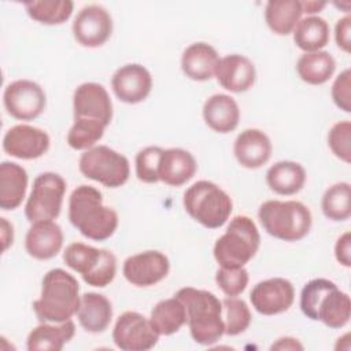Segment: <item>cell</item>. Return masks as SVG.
Masks as SVG:
<instances>
[{
  "label": "cell",
  "mask_w": 351,
  "mask_h": 351,
  "mask_svg": "<svg viewBox=\"0 0 351 351\" xmlns=\"http://www.w3.org/2000/svg\"><path fill=\"white\" fill-rule=\"evenodd\" d=\"M70 223L86 239L104 241L118 228V214L103 204L101 192L92 185L77 186L69 199Z\"/></svg>",
  "instance_id": "obj_1"
},
{
  "label": "cell",
  "mask_w": 351,
  "mask_h": 351,
  "mask_svg": "<svg viewBox=\"0 0 351 351\" xmlns=\"http://www.w3.org/2000/svg\"><path fill=\"white\" fill-rule=\"evenodd\" d=\"M80 303L81 296L77 278L58 267L44 274L41 293L33 302V310L41 322H64L77 314Z\"/></svg>",
  "instance_id": "obj_2"
},
{
  "label": "cell",
  "mask_w": 351,
  "mask_h": 351,
  "mask_svg": "<svg viewBox=\"0 0 351 351\" xmlns=\"http://www.w3.org/2000/svg\"><path fill=\"white\" fill-rule=\"evenodd\" d=\"M176 296L186 308V324L197 344L211 346L225 335L222 302L213 292L184 287Z\"/></svg>",
  "instance_id": "obj_3"
},
{
  "label": "cell",
  "mask_w": 351,
  "mask_h": 351,
  "mask_svg": "<svg viewBox=\"0 0 351 351\" xmlns=\"http://www.w3.org/2000/svg\"><path fill=\"white\" fill-rule=\"evenodd\" d=\"M300 310L313 319L332 329L346 326L351 317L350 296L326 278L308 281L300 292Z\"/></svg>",
  "instance_id": "obj_4"
},
{
  "label": "cell",
  "mask_w": 351,
  "mask_h": 351,
  "mask_svg": "<svg viewBox=\"0 0 351 351\" xmlns=\"http://www.w3.org/2000/svg\"><path fill=\"white\" fill-rule=\"evenodd\" d=\"M258 218L270 236L282 241L302 240L313 223L308 207L298 200H267L261 204Z\"/></svg>",
  "instance_id": "obj_5"
},
{
  "label": "cell",
  "mask_w": 351,
  "mask_h": 351,
  "mask_svg": "<svg viewBox=\"0 0 351 351\" xmlns=\"http://www.w3.org/2000/svg\"><path fill=\"white\" fill-rule=\"evenodd\" d=\"M261 234L247 215L230 219L225 233L214 244V258L219 267H244L258 252Z\"/></svg>",
  "instance_id": "obj_6"
},
{
  "label": "cell",
  "mask_w": 351,
  "mask_h": 351,
  "mask_svg": "<svg viewBox=\"0 0 351 351\" xmlns=\"http://www.w3.org/2000/svg\"><path fill=\"white\" fill-rule=\"evenodd\" d=\"M184 208L202 226L218 229L225 225L232 214L230 196L217 184L200 180L184 192Z\"/></svg>",
  "instance_id": "obj_7"
},
{
  "label": "cell",
  "mask_w": 351,
  "mask_h": 351,
  "mask_svg": "<svg viewBox=\"0 0 351 351\" xmlns=\"http://www.w3.org/2000/svg\"><path fill=\"white\" fill-rule=\"evenodd\" d=\"M63 261L92 287L104 288L114 281L117 274V258L106 248L71 243L63 252Z\"/></svg>",
  "instance_id": "obj_8"
},
{
  "label": "cell",
  "mask_w": 351,
  "mask_h": 351,
  "mask_svg": "<svg viewBox=\"0 0 351 351\" xmlns=\"http://www.w3.org/2000/svg\"><path fill=\"white\" fill-rule=\"evenodd\" d=\"M81 174L107 188H119L129 180L130 165L125 155L107 145H95L78 160Z\"/></svg>",
  "instance_id": "obj_9"
},
{
  "label": "cell",
  "mask_w": 351,
  "mask_h": 351,
  "mask_svg": "<svg viewBox=\"0 0 351 351\" xmlns=\"http://www.w3.org/2000/svg\"><path fill=\"white\" fill-rule=\"evenodd\" d=\"M64 178L53 171L38 174L25 206V215L29 222L53 221L59 217L66 193Z\"/></svg>",
  "instance_id": "obj_10"
},
{
  "label": "cell",
  "mask_w": 351,
  "mask_h": 351,
  "mask_svg": "<svg viewBox=\"0 0 351 351\" xmlns=\"http://www.w3.org/2000/svg\"><path fill=\"white\" fill-rule=\"evenodd\" d=\"M3 103L12 118L32 121L40 117L45 110L47 96L37 82L30 80H16L5 86Z\"/></svg>",
  "instance_id": "obj_11"
},
{
  "label": "cell",
  "mask_w": 351,
  "mask_h": 351,
  "mask_svg": "<svg viewBox=\"0 0 351 351\" xmlns=\"http://www.w3.org/2000/svg\"><path fill=\"white\" fill-rule=\"evenodd\" d=\"M112 340L123 351H147L156 346L159 335L152 328L149 318L137 311H125L114 325Z\"/></svg>",
  "instance_id": "obj_12"
},
{
  "label": "cell",
  "mask_w": 351,
  "mask_h": 351,
  "mask_svg": "<svg viewBox=\"0 0 351 351\" xmlns=\"http://www.w3.org/2000/svg\"><path fill=\"white\" fill-rule=\"evenodd\" d=\"M112 33V18L99 4L81 8L73 22V34L78 44L86 48H97L107 43Z\"/></svg>",
  "instance_id": "obj_13"
},
{
  "label": "cell",
  "mask_w": 351,
  "mask_h": 351,
  "mask_svg": "<svg viewBox=\"0 0 351 351\" xmlns=\"http://www.w3.org/2000/svg\"><path fill=\"white\" fill-rule=\"evenodd\" d=\"M170 270L169 258L156 250L143 251L130 255L122 266L123 277L134 287L147 288L160 282Z\"/></svg>",
  "instance_id": "obj_14"
},
{
  "label": "cell",
  "mask_w": 351,
  "mask_h": 351,
  "mask_svg": "<svg viewBox=\"0 0 351 351\" xmlns=\"http://www.w3.org/2000/svg\"><path fill=\"white\" fill-rule=\"evenodd\" d=\"M250 300L252 307L262 315L281 314L293 304L295 288L287 278H267L254 285Z\"/></svg>",
  "instance_id": "obj_15"
},
{
  "label": "cell",
  "mask_w": 351,
  "mask_h": 351,
  "mask_svg": "<svg viewBox=\"0 0 351 351\" xmlns=\"http://www.w3.org/2000/svg\"><path fill=\"white\" fill-rule=\"evenodd\" d=\"M49 136L45 130L30 125H15L3 137V149L16 159L32 160L41 158L49 149Z\"/></svg>",
  "instance_id": "obj_16"
},
{
  "label": "cell",
  "mask_w": 351,
  "mask_h": 351,
  "mask_svg": "<svg viewBox=\"0 0 351 351\" xmlns=\"http://www.w3.org/2000/svg\"><path fill=\"white\" fill-rule=\"evenodd\" d=\"M111 88L121 101L137 104L145 100L151 93L152 77L143 64L128 63L112 74Z\"/></svg>",
  "instance_id": "obj_17"
},
{
  "label": "cell",
  "mask_w": 351,
  "mask_h": 351,
  "mask_svg": "<svg viewBox=\"0 0 351 351\" xmlns=\"http://www.w3.org/2000/svg\"><path fill=\"white\" fill-rule=\"evenodd\" d=\"M73 111L74 118L97 119L108 126L112 119V101L101 84L84 82L74 90Z\"/></svg>",
  "instance_id": "obj_18"
},
{
  "label": "cell",
  "mask_w": 351,
  "mask_h": 351,
  "mask_svg": "<svg viewBox=\"0 0 351 351\" xmlns=\"http://www.w3.org/2000/svg\"><path fill=\"white\" fill-rule=\"evenodd\" d=\"M215 77L223 89L233 93H241L255 84L256 70L250 58L240 53H232L219 58Z\"/></svg>",
  "instance_id": "obj_19"
},
{
  "label": "cell",
  "mask_w": 351,
  "mask_h": 351,
  "mask_svg": "<svg viewBox=\"0 0 351 351\" xmlns=\"http://www.w3.org/2000/svg\"><path fill=\"white\" fill-rule=\"evenodd\" d=\"M273 145L269 136L261 129H245L234 140L233 154L240 166L259 169L269 162Z\"/></svg>",
  "instance_id": "obj_20"
},
{
  "label": "cell",
  "mask_w": 351,
  "mask_h": 351,
  "mask_svg": "<svg viewBox=\"0 0 351 351\" xmlns=\"http://www.w3.org/2000/svg\"><path fill=\"white\" fill-rule=\"evenodd\" d=\"M63 230L53 221L32 223L25 237L26 252L38 261H48L56 256L63 247Z\"/></svg>",
  "instance_id": "obj_21"
},
{
  "label": "cell",
  "mask_w": 351,
  "mask_h": 351,
  "mask_svg": "<svg viewBox=\"0 0 351 351\" xmlns=\"http://www.w3.org/2000/svg\"><path fill=\"white\" fill-rule=\"evenodd\" d=\"M197 170L195 156L184 148L163 149L158 177L159 181L170 186H181L193 178Z\"/></svg>",
  "instance_id": "obj_22"
},
{
  "label": "cell",
  "mask_w": 351,
  "mask_h": 351,
  "mask_svg": "<svg viewBox=\"0 0 351 351\" xmlns=\"http://www.w3.org/2000/svg\"><path fill=\"white\" fill-rule=\"evenodd\" d=\"M219 62L217 49L203 41L186 47L181 56L182 73L193 81H208L215 75Z\"/></svg>",
  "instance_id": "obj_23"
},
{
  "label": "cell",
  "mask_w": 351,
  "mask_h": 351,
  "mask_svg": "<svg viewBox=\"0 0 351 351\" xmlns=\"http://www.w3.org/2000/svg\"><path fill=\"white\" fill-rule=\"evenodd\" d=\"M203 119L217 133L233 132L240 121L239 104L229 95L215 93L203 104Z\"/></svg>",
  "instance_id": "obj_24"
},
{
  "label": "cell",
  "mask_w": 351,
  "mask_h": 351,
  "mask_svg": "<svg viewBox=\"0 0 351 351\" xmlns=\"http://www.w3.org/2000/svg\"><path fill=\"white\" fill-rule=\"evenodd\" d=\"M75 335V324L69 319L64 322H41L30 330L26 340L29 351H60Z\"/></svg>",
  "instance_id": "obj_25"
},
{
  "label": "cell",
  "mask_w": 351,
  "mask_h": 351,
  "mask_svg": "<svg viewBox=\"0 0 351 351\" xmlns=\"http://www.w3.org/2000/svg\"><path fill=\"white\" fill-rule=\"evenodd\" d=\"M27 171L15 162L4 160L0 165V208L10 211L18 208L27 189Z\"/></svg>",
  "instance_id": "obj_26"
},
{
  "label": "cell",
  "mask_w": 351,
  "mask_h": 351,
  "mask_svg": "<svg viewBox=\"0 0 351 351\" xmlns=\"http://www.w3.org/2000/svg\"><path fill=\"white\" fill-rule=\"evenodd\" d=\"M80 325L89 333L104 332L112 319V304L101 293L86 292L81 296L77 311Z\"/></svg>",
  "instance_id": "obj_27"
},
{
  "label": "cell",
  "mask_w": 351,
  "mask_h": 351,
  "mask_svg": "<svg viewBox=\"0 0 351 351\" xmlns=\"http://www.w3.org/2000/svg\"><path fill=\"white\" fill-rule=\"evenodd\" d=\"M266 184L277 195H295L306 184V170L298 162L280 160L266 171Z\"/></svg>",
  "instance_id": "obj_28"
},
{
  "label": "cell",
  "mask_w": 351,
  "mask_h": 351,
  "mask_svg": "<svg viewBox=\"0 0 351 351\" xmlns=\"http://www.w3.org/2000/svg\"><path fill=\"white\" fill-rule=\"evenodd\" d=\"M149 322L159 336L174 335L186 324V308L174 295V298L163 299L154 306Z\"/></svg>",
  "instance_id": "obj_29"
},
{
  "label": "cell",
  "mask_w": 351,
  "mask_h": 351,
  "mask_svg": "<svg viewBox=\"0 0 351 351\" xmlns=\"http://www.w3.org/2000/svg\"><path fill=\"white\" fill-rule=\"evenodd\" d=\"M292 33L296 47L304 52L322 51L330 38L329 23L318 15L302 18Z\"/></svg>",
  "instance_id": "obj_30"
},
{
  "label": "cell",
  "mask_w": 351,
  "mask_h": 351,
  "mask_svg": "<svg viewBox=\"0 0 351 351\" xmlns=\"http://www.w3.org/2000/svg\"><path fill=\"white\" fill-rule=\"evenodd\" d=\"M303 10L298 0H270L265 7V21L278 36H288L302 19Z\"/></svg>",
  "instance_id": "obj_31"
},
{
  "label": "cell",
  "mask_w": 351,
  "mask_h": 351,
  "mask_svg": "<svg viewBox=\"0 0 351 351\" xmlns=\"http://www.w3.org/2000/svg\"><path fill=\"white\" fill-rule=\"evenodd\" d=\"M336 70L335 58L326 51L304 52L296 63V73L302 81L310 85H322Z\"/></svg>",
  "instance_id": "obj_32"
},
{
  "label": "cell",
  "mask_w": 351,
  "mask_h": 351,
  "mask_svg": "<svg viewBox=\"0 0 351 351\" xmlns=\"http://www.w3.org/2000/svg\"><path fill=\"white\" fill-rule=\"evenodd\" d=\"M23 5L27 15L43 25H62L74 10V3L70 0H33Z\"/></svg>",
  "instance_id": "obj_33"
},
{
  "label": "cell",
  "mask_w": 351,
  "mask_h": 351,
  "mask_svg": "<svg viewBox=\"0 0 351 351\" xmlns=\"http://www.w3.org/2000/svg\"><path fill=\"white\" fill-rule=\"evenodd\" d=\"M324 215L336 222L347 221L351 217V189L348 182H336L329 186L321 200Z\"/></svg>",
  "instance_id": "obj_34"
},
{
  "label": "cell",
  "mask_w": 351,
  "mask_h": 351,
  "mask_svg": "<svg viewBox=\"0 0 351 351\" xmlns=\"http://www.w3.org/2000/svg\"><path fill=\"white\" fill-rule=\"evenodd\" d=\"M106 125L97 119L74 118V123L67 133V144L75 151H86L101 140Z\"/></svg>",
  "instance_id": "obj_35"
},
{
  "label": "cell",
  "mask_w": 351,
  "mask_h": 351,
  "mask_svg": "<svg viewBox=\"0 0 351 351\" xmlns=\"http://www.w3.org/2000/svg\"><path fill=\"white\" fill-rule=\"evenodd\" d=\"M222 317L225 335L228 336H237L245 332L252 319L248 304L236 296H226L222 300Z\"/></svg>",
  "instance_id": "obj_36"
},
{
  "label": "cell",
  "mask_w": 351,
  "mask_h": 351,
  "mask_svg": "<svg viewBox=\"0 0 351 351\" xmlns=\"http://www.w3.org/2000/svg\"><path fill=\"white\" fill-rule=\"evenodd\" d=\"M163 148L158 145H149L138 151L136 155V176L145 184H155L159 181L158 169Z\"/></svg>",
  "instance_id": "obj_37"
},
{
  "label": "cell",
  "mask_w": 351,
  "mask_h": 351,
  "mask_svg": "<svg viewBox=\"0 0 351 351\" xmlns=\"http://www.w3.org/2000/svg\"><path fill=\"white\" fill-rule=\"evenodd\" d=\"M250 276L244 267H219L215 282L226 296H239L248 285Z\"/></svg>",
  "instance_id": "obj_38"
},
{
  "label": "cell",
  "mask_w": 351,
  "mask_h": 351,
  "mask_svg": "<svg viewBox=\"0 0 351 351\" xmlns=\"http://www.w3.org/2000/svg\"><path fill=\"white\" fill-rule=\"evenodd\" d=\"M351 123L350 121L336 122L328 133V145L340 160L351 162Z\"/></svg>",
  "instance_id": "obj_39"
},
{
  "label": "cell",
  "mask_w": 351,
  "mask_h": 351,
  "mask_svg": "<svg viewBox=\"0 0 351 351\" xmlns=\"http://www.w3.org/2000/svg\"><path fill=\"white\" fill-rule=\"evenodd\" d=\"M332 100L344 112L351 111V70H343L335 80L330 89Z\"/></svg>",
  "instance_id": "obj_40"
},
{
  "label": "cell",
  "mask_w": 351,
  "mask_h": 351,
  "mask_svg": "<svg viewBox=\"0 0 351 351\" xmlns=\"http://www.w3.org/2000/svg\"><path fill=\"white\" fill-rule=\"evenodd\" d=\"M335 40L340 49L347 53L351 51V16L348 14L336 22Z\"/></svg>",
  "instance_id": "obj_41"
},
{
  "label": "cell",
  "mask_w": 351,
  "mask_h": 351,
  "mask_svg": "<svg viewBox=\"0 0 351 351\" xmlns=\"http://www.w3.org/2000/svg\"><path fill=\"white\" fill-rule=\"evenodd\" d=\"M335 256L340 265L346 267L351 266V233L350 232H344L337 239L335 244Z\"/></svg>",
  "instance_id": "obj_42"
},
{
  "label": "cell",
  "mask_w": 351,
  "mask_h": 351,
  "mask_svg": "<svg viewBox=\"0 0 351 351\" xmlns=\"http://www.w3.org/2000/svg\"><path fill=\"white\" fill-rule=\"evenodd\" d=\"M1 240H3V251H5L14 241V228L12 223L7 221V218H1Z\"/></svg>",
  "instance_id": "obj_43"
},
{
  "label": "cell",
  "mask_w": 351,
  "mask_h": 351,
  "mask_svg": "<svg viewBox=\"0 0 351 351\" xmlns=\"http://www.w3.org/2000/svg\"><path fill=\"white\" fill-rule=\"evenodd\" d=\"M271 350H303V346L293 337H281L273 346Z\"/></svg>",
  "instance_id": "obj_44"
},
{
  "label": "cell",
  "mask_w": 351,
  "mask_h": 351,
  "mask_svg": "<svg viewBox=\"0 0 351 351\" xmlns=\"http://www.w3.org/2000/svg\"><path fill=\"white\" fill-rule=\"evenodd\" d=\"M302 4V10H303V14H308V15H314L317 12H319L325 5L326 3L325 1H315V0H307V1H300Z\"/></svg>",
  "instance_id": "obj_45"
}]
</instances>
